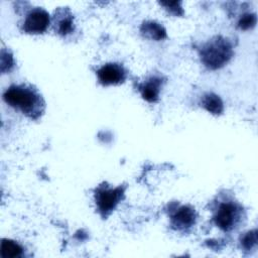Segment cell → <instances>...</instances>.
<instances>
[{
    "label": "cell",
    "mask_w": 258,
    "mask_h": 258,
    "mask_svg": "<svg viewBox=\"0 0 258 258\" xmlns=\"http://www.w3.org/2000/svg\"><path fill=\"white\" fill-rule=\"evenodd\" d=\"M202 106L213 115H220L224 111L222 99L214 93H206L202 98Z\"/></svg>",
    "instance_id": "11"
},
{
    "label": "cell",
    "mask_w": 258,
    "mask_h": 258,
    "mask_svg": "<svg viewBox=\"0 0 258 258\" xmlns=\"http://www.w3.org/2000/svg\"><path fill=\"white\" fill-rule=\"evenodd\" d=\"M98 81L103 86H115L125 82L127 72L123 64L117 62H108L97 70Z\"/></svg>",
    "instance_id": "6"
},
{
    "label": "cell",
    "mask_w": 258,
    "mask_h": 258,
    "mask_svg": "<svg viewBox=\"0 0 258 258\" xmlns=\"http://www.w3.org/2000/svg\"><path fill=\"white\" fill-rule=\"evenodd\" d=\"M4 102L26 117L36 120L44 112L45 103L40 93L31 85H12L3 93Z\"/></svg>",
    "instance_id": "1"
},
{
    "label": "cell",
    "mask_w": 258,
    "mask_h": 258,
    "mask_svg": "<svg viewBox=\"0 0 258 258\" xmlns=\"http://www.w3.org/2000/svg\"><path fill=\"white\" fill-rule=\"evenodd\" d=\"M125 188L123 186L111 187L103 184L99 185L95 190V203L97 210L102 218H107L117 207L124 196Z\"/></svg>",
    "instance_id": "3"
},
{
    "label": "cell",
    "mask_w": 258,
    "mask_h": 258,
    "mask_svg": "<svg viewBox=\"0 0 258 258\" xmlns=\"http://www.w3.org/2000/svg\"><path fill=\"white\" fill-rule=\"evenodd\" d=\"M164 80L162 77L153 75L149 76L144 82L138 85L141 97L148 103H156L159 100L160 91Z\"/></svg>",
    "instance_id": "8"
},
{
    "label": "cell",
    "mask_w": 258,
    "mask_h": 258,
    "mask_svg": "<svg viewBox=\"0 0 258 258\" xmlns=\"http://www.w3.org/2000/svg\"><path fill=\"white\" fill-rule=\"evenodd\" d=\"M197 221V214L189 206H180L170 216V225L176 231H187Z\"/></svg>",
    "instance_id": "7"
},
{
    "label": "cell",
    "mask_w": 258,
    "mask_h": 258,
    "mask_svg": "<svg viewBox=\"0 0 258 258\" xmlns=\"http://www.w3.org/2000/svg\"><path fill=\"white\" fill-rule=\"evenodd\" d=\"M53 23L55 32L61 36H68L75 31L74 15L68 7H60L55 10Z\"/></svg>",
    "instance_id": "9"
},
{
    "label": "cell",
    "mask_w": 258,
    "mask_h": 258,
    "mask_svg": "<svg viewBox=\"0 0 258 258\" xmlns=\"http://www.w3.org/2000/svg\"><path fill=\"white\" fill-rule=\"evenodd\" d=\"M242 218V208L234 202H222L215 211L213 220L222 231L229 232L235 229Z\"/></svg>",
    "instance_id": "4"
},
{
    "label": "cell",
    "mask_w": 258,
    "mask_h": 258,
    "mask_svg": "<svg viewBox=\"0 0 258 258\" xmlns=\"http://www.w3.org/2000/svg\"><path fill=\"white\" fill-rule=\"evenodd\" d=\"M234 54L232 42L221 35L208 40L200 49L203 64L209 70H219L229 62Z\"/></svg>",
    "instance_id": "2"
},
{
    "label": "cell",
    "mask_w": 258,
    "mask_h": 258,
    "mask_svg": "<svg viewBox=\"0 0 258 258\" xmlns=\"http://www.w3.org/2000/svg\"><path fill=\"white\" fill-rule=\"evenodd\" d=\"M14 66V58L13 55L5 49H2L1 51V71L2 73H5L6 71H10Z\"/></svg>",
    "instance_id": "15"
},
{
    "label": "cell",
    "mask_w": 258,
    "mask_h": 258,
    "mask_svg": "<svg viewBox=\"0 0 258 258\" xmlns=\"http://www.w3.org/2000/svg\"><path fill=\"white\" fill-rule=\"evenodd\" d=\"M50 24V16L41 7H34L27 12L22 22V30L29 34H40L46 31Z\"/></svg>",
    "instance_id": "5"
},
{
    "label": "cell",
    "mask_w": 258,
    "mask_h": 258,
    "mask_svg": "<svg viewBox=\"0 0 258 258\" xmlns=\"http://www.w3.org/2000/svg\"><path fill=\"white\" fill-rule=\"evenodd\" d=\"M23 255V248L15 241L3 239L1 242V257L2 258H16Z\"/></svg>",
    "instance_id": "12"
},
{
    "label": "cell",
    "mask_w": 258,
    "mask_h": 258,
    "mask_svg": "<svg viewBox=\"0 0 258 258\" xmlns=\"http://www.w3.org/2000/svg\"><path fill=\"white\" fill-rule=\"evenodd\" d=\"M140 31L144 36L154 40H161L166 37L165 28L160 23H157L155 21L143 22Z\"/></svg>",
    "instance_id": "10"
},
{
    "label": "cell",
    "mask_w": 258,
    "mask_h": 258,
    "mask_svg": "<svg viewBox=\"0 0 258 258\" xmlns=\"http://www.w3.org/2000/svg\"><path fill=\"white\" fill-rule=\"evenodd\" d=\"M241 245L245 250H252L257 245V230H251L241 237Z\"/></svg>",
    "instance_id": "13"
},
{
    "label": "cell",
    "mask_w": 258,
    "mask_h": 258,
    "mask_svg": "<svg viewBox=\"0 0 258 258\" xmlns=\"http://www.w3.org/2000/svg\"><path fill=\"white\" fill-rule=\"evenodd\" d=\"M256 24V14L255 13H244L238 20V27L242 30H247L254 27Z\"/></svg>",
    "instance_id": "14"
},
{
    "label": "cell",
    "mask_w": 258,
    "mask_h": 258,
    "mask_svg": "<svg viewBox=\"0 0 258 258\" xmlns=\"http://www.w3.org/2000/svg\"><path fill=\"white\" fill-rule=\"evenodd\" d=\"M160 4L170 13L174 15H182L183 10L181 7L180 1H166V2H160Z\"/></svg>",
    "instance_id": "16"
}]
</instances>
